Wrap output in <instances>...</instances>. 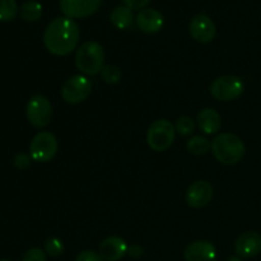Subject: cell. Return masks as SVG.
Returning a JSON list of instances; mask_svg holds the SVG:
<instances>
[{
    "instance_id": "cell-15",
    "label": "cell",
    "mask_w": 261,
    "mask_h": 261,
    "mask_svg": "<svg viewBox=\"0 0 261 261\" xmlns=\"http://www.w3.org/2000/svg\"><path fill=\"white\" fill-rule=\"evenodd\" d=\"M163 17L158 10L147 8L137 15V24L145 33H155L163 27Z\"/></svg>"
},
{
    "instance_id": "cell-3",
    "label": "cell",
    "mask_w": 261,
    "mask_h": 261,
    "mask_svg": "<svg viewBox=\"0 0 261 261\" xmlns=\"http://www.w3.org/2000/svg\"><path fill=\"white\" fill-rule=\"evenodd\" d=\"M105 63V51L96 41L82 43L75 55V65L81 73L86 75H96L101 73Z\"/></svg>"
},
{
    "instance_id": "cell-29",
    "label": "cell",
    "mask_w": 261,
    "mask_h": 261,
    "mask_svg": "<svg viewBox=\"0 0 261 261\" xmlns=\"http://www.w3.org/2000/svg\"><path fill=\"white\" fill-rule=\"evenodd\" d=\"M228 261H242V260H241V257H240V256H233V257H231V259H229Z\"/></svg>"
},
{
    "instance_id": "cell-4",
    "label": "cell",
    "mask_w": 261,
    "mask_h": 261,
    "mask_svg": "<svg viewBox=\"0 0 261 261\" xmlns=\"http://www.w3.org/2000/svg\"><path fill=\"white\" fill-rule=\"evenodd\" d=\"M176 137V127L166 119L153 122L147 133V143L155 152H163L172 145Z\"/></svg>"
},
{
    "instance_id": "cell-10",
    "label": "cell",
    "mask_w": 261,
    "mask_h": 261,
    "mask_svg": "<svg viewBox=\"0 0 261 261\" xmlns=\"http://www.w3.org/2000/svg\"><path fill=\"white\" fill-rule=\"evenodd\" d=\"M189 32L191 37L200 43H208L216 37V24L205 14H198L191 19L189 24Z\"/></svg>"
},
{
    "instance_id": "cell-21",
    "label": "cell",
    "mask_w": 261,
    "mask_h": 261,
    "mask_svg": "<svg viewBox=\"0 0 261 261\" xmlns=\"http://www.w3.org/2000/svg\"><path fill=\"white\" fill-rule=\"evenodd\" d=\"M101 76L107 84H116L121 81V70L116 65H105Z\"/></svg>"
},
{
    "instance_id": "cell-27",
    "label": "cell",
    "mask_w": 261,
    "mask_h": 261,
    "mask_svg": "<svg viewBox=\"0 0 261 261\" xmlns=\"http://www.w3.org/2000/svg\"><path fill=\"white\" fill-rule=\"evenodd\" d=\"M122 2L126 4L127 8H130V9L133 10V9H142V8H144L150 0H122Z\"/></svg>"
},
{
    "instance_id": "cell-19",
    "label": "cell",
    "mask_w": 261,
    "mask_h": 261,
    "mask_svg": "<svg viewBox=\"0 0 261 261\" xmlns=\"http://www.w3.org/2000/svg\"><path fill=\"white\" fill-rule=\"evenodd\" d=\"M212 149V143L206 139L205 137L201 135H195V137L190 138L188 142V150L195 155L205 154Z\"/></svg>"
},
{
    "instance_id": "cell-25",
    "label": "cell",
    "mask_w": 261,
    "mask_h": 261,
    "mask_svg": "<svg viewBox=\"0 0 261 261\" xmlns=\"http://www.w3.org/2000/svg\"><path fill=\"white\" fill-rule=\"evenodd\" d=\"M14 166L19 170H25L31 166V158L30 155L25 153H19L14 157Z\"/></svg>"
},
{
    "instance_id": "cell-24",
    "label": "cell",
    "mask_w": 261,
    "mask_h": 261,
    "mask_svg": "<svg viewBox=\"0 0 261 261\" xmlns=\"http://www.w3.org/2000/svg\"><path fill=\"white\" fill-rule=\"evenodd\" d=\"M22 261H46V255L41 249L33 247L25 252Z\"/></svg>"
},
{
    "instance_id": "cell-22",
    "label": "cell",
    "mask_w": 261,
    "mask_h": 261,
    "mask_svg": "<svg viewBox=\"0 0 261 261\" xmlns=\"http://www.w3.org/2000/svg\"><path fill=\"white\" fill-rule=\"evenodd\" d=\"M45 251L46 254L50 255L51 257H58L60 256L64 252V244L61 240L53 237V239H48L45 244Z\"/></svg>"
},
{
    "instance_id": "cell-23",
    "label": "cell",
    "mask_w": 261,
    "mask_h": 261,
    "mask_svg": "<svg viewBox=\"0 0 261 261\" xmlns=\"http://www.w3.org/2000/svg\"><path fill=\"white\" fill-rule=\"evenodd\" d=\"M175 127L178 134L182 135V137H186V135H190L194 132V129H195V122L193 121L191 117L182 116L177 120Z\"/></svg>"
},
{
    "instance_id": "cell-26",
    "label": "cell",
    "mask_w": 261,
    "mask_h": 261,
    "mask_svg": "<svg viewBox=\"0 0 261 261\" xmlns=\"http://www.w3.org/2000/svg\"><path fill=\"white\" fill-rule=\"evenodd\" d=\"M75 261H105L101 257V255L94 251H82L78 254Z\"/></svg>"
},
{
    "instance_id": "cell-12",
    "label": "cell",
    "mask_w": 261,
    "mask_h": 261,
    "mask_svg": "<svg viewBox=\"0 0 261 261\" xmlns=\"http://www.w3.org/2000/svg\"><path fill=\"white\" fill-rule=\"evenodd\" d=\"M234 251L237 256L244 257V259L255 257L261 252V236L254 231L240 234L234 244Z\"/></svg>"
},
{
    "instance_id": "cell-2",
    "label": "cell",
    "mask_w": 261,
    "mask_h": 261,
    "mask_svg": "<svg viewBox=\"0 0 261 261\" xmlns=\"http://www.w3.org/2000/svg\"><path fill=\"white\" fill-rule=\"evenodd\" d=\"M212 152L216 160L223 165H236L244 158L245 144L237 135L223 133L213 139Z\"/></svg>"
},
{
    "instance_id": "cell-8",
    "label": "cell",
    "mask_w": 261,
    "mask_h": 261,
    "mask_svg": "<svg viewBox=\"0 0 261 261\" xmlns=\"http://www.w3.org/2000/svg\"><path fill=\"white\" fill-rule=\"evenodd\" d=\"M92 92V83L87 76L74 75L64 83L61 97L66 103L76 105L86 101Z\"/></svg>"
},
{
    "instance_id": "cell-6",
    "label": "cell",
    "mask_w": 261,
    "mask_h": 261,
    "mask_svg": "<svg viewBox=\"0 0 261 261\" xmlns=\"http://www.w3.org/2000/svg\"><path fill=\"white\" fill-rule=\"evenodd\" d=\"M58 139L50 132H41L33 137L30 144V154L36 162H50L58 153Z\"/></svg>"
},
{
    "instance_id": "cell-16",
    "label": "cell",
    "mask_w": 261,
    "mask_h": 261,
    "mask_svg": "<svg viewBox=\"0 0 261 261\" xmlns=\"http://www.w3.org/2000/svg\"><path fill=\"white\" fill-rule=\"evenodd\" d=\"M198 125L205 134H216L222 126V117L214 109H203L198 115Z\"/></svg>"
},
{
    "instance_id": "cell-17",
    "label": "cell",
    "mask_w": 261,
    "mask_h": 261,
    "mask_svg": "<svg viewBox=\"0 0 261 261\" xmlns=\"http://www.w3.org/2000/svg\"><path fill=\"white\" fill-rule=\"evenodd\" d=\"M111 23L119 30H126L133 23V12L126 5L116 7L111 13Z\"/></svg>"
},
{
    "instance_id": "cell-11",
    "label": "cell",
    "mask_w": 261,
    "mask_h": 261,
    "mask_svg": "<svg viewBox=\"0 0 261 261\" xmlns=\"http://www.w3.org/2000/svg\"><path fill=\"white\" fill-rule=\"evenodd\" d=\"M212 199H213V186L208 181H196L189 186L186 191V201L191 208H204L211 203Z\"/></svg>"
},
{
    "instance_id": "cell-14",
    "label": "cell",
    "mask_w": 261,
    "mask_h": 261,
    "mask_svg": "<svg viewBox=\"0 0 261 261\" xmlns=\"http://www.w3.org/2000/svg\"><path fill=\"white\" fill-rule=\"evenodd\" d=\"M127 244L124 239L117 236L109 237L99 245V255L105 261H119L126 255Z\"/></svg>"
},
{
    "instance_id": "cell-18",
    "label": "cell",
    "mask_w": 261,
    "mask_h": 261,
    "mask_svg": "<svg viewBox=\"0 0 261 261\" xmlns=\"http://www.w3.org/2000/svg\"><path fill=\"white\" fill-rule=\"evenodd\" d=\"M19 14L22 19L27 20V22H36L42 15V7L38 2L35 0H28V2L23 3L19 8Z\"/></svg>"
},
{
    "instance_id": "cell-30",
    "label": "cell",
    "mask_w": 261,
    "mask_h": 261,
    "mask_svg": "<svg viewBox=\"0 0 261 261\" xmlns=\"http://www.w3.org/2000/svg\"><path fill=\"white\" fill-rule=\"evenodd\" d=\"M0 261H10V260H7V259H3V260H0Z\"/></svg>"
},
{
    "instance_id": "cell-7",
    "label": "cell",
    "mask_w": 261,
    "mask_h": 261,
    "mask_svg": "<svg viewBox=\"0 0 261 261\" xmlns=\"http://www.w3.org/2000/svg\"><path fill=\"white\" fill-rule=\"evenodd\" d=\"M25 114L30 124L35 127H45L53 119V106L42 94H36L28 101Z\"/></svg>"
},
{
    "instance_id": "cell-28",
    "label": "cell",
    "mask_w": 261,
    "mask_h": 261,
    "mask_svg": "<svg viewBox=\"0 0 261 261\" xmlns=\"http://www.w3.org/2000/svg\"><path fill=\"white\" fill-rule=\"evenodd\" d=\"M127 252H129V255L132 257H139V256H142L143 250L140 249L138 245H134V246H132V247H129V249H127Z\"/></svg>"
},
{
    "instance_id": "cell-13",
    "label": "cell",
    "mask_w": 261,
    "mask_h": 261,
    "mask_svg": "<svg viewBox=\"0 0 261 261\" xmlns=\"http://www.w3.org/2000/svg\"><path fill=\"white\" fill-rule=\"evenodd\" d=\"M184 256L186 261H214L217 256V250L212 242L199 240L186 246Z\"/></svg>"
},
{
    "instance_id": "cell-9",
    "label": "cell",
    "mask_w": 261,
    "mask_h": 261,
    "mask_svg": "<svg viewBox=\"0 0 261 261\" xmlns=\"http://www.w3.org/2000/svg\"><path fill=\"white\" fill-rule=\"evenodd\" d=\"M102 0H60V10L70 19L87 18L101 7Z\"/></svg>"
},
{
    "instance_id": "cell-5",
    "label": "cell",
    "mask_w": 261,
    "mask_h": 261,
    "mask_svg": "<svg viewBox=\"0 0 261 261\" xmlns=\"http://www.w3.org/2000/svg\"><path fill=\"white\" fill-rule=\"evenodd\" d=\"M245 91V84L240 76L223 75L217 78L211 86V94L217 101L227 102L239 98Z\"/></svg>"
},
{
    "instance_id": "cell-1",
    "label": "cell",
    "mask_w": 261,
    "mask_h": 261,
    "mask_svg": "<svg viewBox=\"0 0 261 261\" xmlns=\"http://www.w3.org/2000/svg\"><path fill=\"white\" fill-rule=\"evenodd\" d=\"M81 37L78 24L68 17L56 18L46 27L43 43L48 53L55 56H66L75 50Z\"/></svg>"
},
{
    "instance_id": "cell-20",
    "label": "cell",
    "mask_w": 261,
    "mask_h": 261,
    "mask_svg": "<svg viewBox=\"0 0 261 261\" xmlns=\"http://www.w3.org/2000/svg\"><path fill=\"white\" fill-rule=\"evenodd\" d=\"M18 12H19V8L15 0H0V20L2 22H10L15 19Z\"/></svg>"
}]
</instances>
